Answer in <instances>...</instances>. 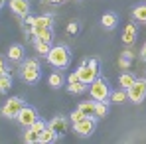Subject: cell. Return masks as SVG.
Returning <instances> with one entry per match:
<instances>
[{
  "label": "cell",
  "mask_w": 146,
  "mask_h": 144,
  "mask_svg": "<svg viewBox=\"0 0 146 144\" xmlns=\"http://www.w3.org/2000/svg\"><path fill=\"white\" fill-rule=\"evenodd\" d=\"M73 128H75V132H79V134H83V136H89V134H93V130H95V119H93V117H83L79 122L73 124Z\"/></svg>",
  "instance_id": "7"
},
{
  "label": "cell",
  "mask_w": 146,
  "mask_h": 144,
  "mask_svg": "<svg viewBox=\"0 0 146 144\" xmlns=\"http://www.w3.org/2000/svg\"><path fill=\"white\" fill-rule=\"evenodd\" d=\"M134 18H136L138 22H146V4L138 6V8L134 10Z\"/></svg>",
  "instance_id": "26"
},
{
  "label": "cell",
  "mask_w": 146,
  "mask_h": 144,
  "mask_svg": "<svg viewBox=\"0 0 146 144\" xmlns=\"http://www.w3.org/2000/svg\"><path fill=\"white\" fill-rule=\"evenodd\" d=\"M67 81H69V85H71V83H75V81H79V75H77V71L71 73V75L67 77Z\"/></svg>",
  "instance_id": "32"
},
{
  "label": "cell",
  "mask_w": 146,
  "mask_h": 144,
  "mask_svg": "<svg viewBox=\"0 0 146 144\" xmlns=\"http://www.w3.org/2000/svg\"><path fill=\"white\" fill-rule=\"evenodd\" d=\"M134 81H136V77H134L132 73H128V71L122 73L121 77H119V85H121L122 89H128V87H130V85H132Z\"/></svg>",
  "instance_id": "15"
},
{
  "label": "cell",
  "mask_w": 146,
  "mask_h": 144,
  "mask_svg": "<svg viewBox=\"0 0 146 144\" xmlns=\"http://www.w3.org/2000/svg\"><path fill=\"white\" fill-rule=\"evenodd\" d=\"M22 69V79L28 83H36L40 79V67H20Z\"/></svg>",
  "instance_id": "10"
},
{
  "label": "cell",
  "mask_w": 146,
  "mask_h": 144,
  "mask_svg": "<svg viewBox=\"0 0 146 144\" xmlns=\"http://www.w3.org/2000/svg\"><path fill=\"white\" fill-rule=\"evenodd\" d=\"M55 138H57V134H55L49 126H46V128H44V132L40 134V142H42V144H51Z\"/></svg>",
  "instance_id": "14"
},
{
  "label": "cell",
  "mask_w": 146,
  "mask_h": 144,
  "mask_svg": "<svg viewBox=\"0 0 146 144\" xmlns=\"http://www.w3.org/2000/svg\"><path fill=\"white\" fill-rule=\"evenodd\" d=\"M83 117H85V115H83V113H81V111L77 109V111H75V113L71 115V120H73V124H75V122H79V120L83 119Z\"/></svg>",
  "instance_id": "29"
},
{
  "label": "cell",
  "mask_w": 146,
  "mask_h": 144,
  "mask_svg": "<svg viewBox=\"0 0 146 144\" xmlns=\"http://www.w3.org/2000/svg\"><path fill=\"white\" fill-rule=\"evenodd\" d=\"M101 24L105 26V28H115L117 26V16L115 14H103V18H101Z\"/></svg>",
  "instance_id": "20"
},
{
  "label": "cell",
  "mask_w": 146,
  "mask_h": 144,
  "mask_svg": "<svg viewBox=\"0 0 146 144\" xmlns=\"http://www.w3.org/2000/svg\"><path fill=\"white\" fill-rule=\"evenodd\" d=\"M77 30H79L77 22H69V24H67V32H69V34H77Z\"/></svg>",
  "instance_id": "31"
},
{
  "label": "cell",
  "mask_w": 146,
  "mask_h": 144,
  "mask_svg": "<svg viewBox=\"0 0 146 144\" xmlns=\"http://www.w3.org/2000/svg\"><path fill=\"white\" fill-rule=\"evenodd\" d=\"M49 2H55V4H59V2H63V0H49Z\"/></svg>",
  "instance_id": "37"
},
{
  "label": "cell",
  "mask_w": 146,
  "mask_h": 144,
  "mask_svg": "<svg viewBox=\"0 0 146 144\" xmlns=\"http://www.w3.org/2000/svg\"><path fill=\"white\" fill-rule=\"evenodd\" d=\"M26 24H30V26L34 24V16H26Z\"/></svg>",
  "instance_id": "35"
},
{
  "label": "cell",
  "mask_w": 146,
  "mask_h": 144,
  "mask_svg": "<svg viewBox=\"0 0 146 144\" xmlns=\"http://www.w3.org/2000/svg\"><path fill=\"white\" fill-rule=\"evenodd\" d=\"M95 103L97 101H81L79 103V111L85 117H95Z\"/></svg>",
  "instance_id": "13"
},
{
  "label": "cell",
  "mask_w": 146,
  "mask_h": 144,
  "mask_svg": "<svg viewBox=\"0 0 146 144\" xmlns=\"http://www.w3.org/2000/svg\"><path fill=\"white\" fill-rule=\"evenodd\" d=\"M24 140H26L28 144H36V142H40V134H38V132H34L32 128H26Z\"/></svg>",
  "instance_id": "22"
},
{
  "label": "cell",
  "mask_w": 146,
  "mask_h": 144,
  "mask_svg": "<svg viewBox=\"0 0 146 144\" xmlns=\"http://www.w3.org/2000/svg\"><path fill=\"white\" fill-rule=\"evenodd\" d=\"M8 57H10L12 61H20V59L24 57V48H22V46H12L10 51H8Z\"/></svg>",
  "instance_id": "16"
},
{
  "label": "cell",
  "mask_w": 146,
  "mask_h": 144,
  "mask_svg": "<svg viewBox=\"0 0 146 144\" xmlns=\"http://www.w3.org/2000/svg\"><path fill=\"white\" fill-rule=\"evenodd\" d=\"M140 55H142V59L146 61V44H144V48H142V53H140Z\"/></svg>",
  "instance_id": "36"
},
{
  "label": "cell",
  "mask_w": 146,
  "mask_h": 144,
  "mask_svg": "<svg viewBox=\"0 0 146 144\" xmlns=\"http://www.w3.org/2000/svg\"><path fill=\"white\" fill-rule=\"evenodd\" d=\"M126 99H128V95H126V89H122V87L119 89V91H115V93L111 95V101H113V103H117V105L124 103Z\"/></svg>",
  "instance_id": "19"
},
{
  "label": "cell",
  "mask_w": 146,
  "mask_h": 144,
  "mask_svg": "<svg viewBox=\"0 0 146 144\" xmlns=\"http://www.w3.org/2000/svg\"><path fill=\"white\" fill-rule=\"evenodd\" d=\"M10 10L18 16H28V10H30V4L28 0H10Z\"/></svg>",
  "instance_id": "9"
},
{
  "label": "cell",
  "mask_w": 146,
  "mask_h": 144,
  "mask_svg": "<svg viewBox=\"0 0 146 144\" xmlns=\"http://www.w3.org/2000/svg\"><path fill=\"white\" fill-rule=\"evenodd\" d=\"M119 65H121L122 69H128V67H130V59H128V57H124V55H121V59H119Z\"/></svg>",
  "instance_id": "28"
},
{
  "label": "cell",
  "mask_w": 146,
  "mask_h": 144,
  "mask_svg": "<svg viewBox=\"0 0 146 144\" xmlns=\"http://www.w3.org/2000/svg\"><path fill=\"white\" fill-rule=\"evenodd\" d=\"M32 26L34 28H51V16H36Z\"/></svg>",
  "instance_id": "17"
},
{
  "label": "cell",
  "mask_w": 146,
  "mask_h": 144,
  "mask_svg": "<svg viewBox=\"0 0 146 144\" xmlns=\"http://www.w3.org/2000/svg\"><path fill=\"white\" fill-rule=\"evenodd\" d=\"M46 126H48V124H46L44 120H40V119H38V120H36V122H34V124H32V126H30V128H32L34 132H38V134H42Z\"/></svg>",
  "instance_id": "27"
},
{
  "label": "cell",
  "mask_w": 146,
  "mask_h": 144,
  "mask_svg": "<svg viewBox=\"0 0 146 144\" xmlns=\"http://www.w3.org/2000/svg\"><path fill=\"white\" fill-rule=\"evenodd\" d=\"M89 93H91V99L93 101H107L109 97V85L105 79H95L89 83Z\"/></svg>",
  "instance_id": "3"
},
{
  "label": "cell",
  "mask_w": 146,
  "mask_h": 144,
  "mask_svg": "<svg viewBox=\"0 0 146 144\" xmlns=\"http://www.w3.org/2000/svg\"><path fill=\"white\" fill-rule=\"evenodd\" d=\"M12 87V77L8 75V71L0 75V93H6L8 89Z\"/></svg>",
  "instance_id": "18"
},
{
  "label": "cell",
  "mask_w": 146,
  "mask_h": 144,
  "mask_svg": "<svg viewBox=\"0 0 146 144\" xmlns=\"http://www.w3.org/2000/svg\"><path fill=\"white\" fill-rule=\"evenodd\" d=\"M134 40H136V26L130 22V24H126V28H124L122 42H124L126 46H130V44H134Z\"/></svg>",
  "instance_id": "11"
},
{
  "label": "cell",
  "mask_w": 146,
  "mask_h": 144,
  "mask_svg": "<svg viewBox=\"0 0 146 144\" xmlns=\"http://www.w3.org/2000/svg\"><path fill=\"white\" fill-rule=\"evenodd\" d=\"M46 57H48L49 63H51L53 67H57V69H63V67L69 65V51L63 48V46H55V48H51Z\"/></svg>",
  "instance_id": "1"
},
{
  "label": "cell",
  "mask_w": 146,
  "mask_h": 144,
  "mask_svg": "<svg viewBox=\"0 0 146 144\" xmlns=\"http://www.w3.org/2000/svg\"><path fill=\"white\" fill-rule=\"evenodd\" d=\"M2 73H6V63H4V59L0 57V75H2Z\"/></svg>",
  "instance_id": "34"
},
{
  "label": "cell",
  "mask_w": 146,
  "mask_h": 144,
  "mask_svg": "<svg viewBox=\"0 0 146 144\" xmlns=\"http://www.w3.org/2000/svg\"><path fill=\"white\" fill-rule=\"evenodd\" d=\"M2 6H4V0H0V8H2Z\"/></svg>",
  "instance_id": "38"
},
{
  "label": "cell",
  "mask_w": 146,
  "mask_h": 144,
  "mask_svg": "<svg viewBox=\"0 0 146 144\" xmlns=\"http://www.w3.org/2000/svg\"><path fill=\"white\" fill-rule=\"evenodd\" d=\"M32 36L36 40H42V42H51V30L49 28H34L32 26Z\"/></svg>",
  "instance_id": "12"
},
{
  "label": "cell",
  "mask_w": 146,
  "mask_h": 144,
  "mask_svg": "<svg viewBox=\"0 0 146 144\" xmlns=\"http://www.w3.org/2000/svg\"><path fill=\"white\" fill-rule=\"evenodd\" d=\"M99 65H97V59H85L83 63H81V67L77 69V75H79V81H83V83H91V81H95L99 75Z\"/></svg>",
  "instance_id": "2"
},
{
  "label": "cell",
  "mask_w": 146,
  "mask_h": 144,
  "mask_svg": "<svg viewBox=\"0 0 146 144\" xmlns=\"http://www.w3.org/2000/svg\"><path fill=\"white\" fill-rule=\"evenodd\" d=\"M61 83H63V77H61L59 73H53V75H49V85H51L53 89H59V87H61Z\"/></svg>",
  "instance_id": "24"
},
{
  "label": "cell",
  "mask_w": 146,
  "mask_h": 144,
  "mask_svg": "<svg viewBox=\"0 0 146 144\" xmlns=\"http://www.w3.org/2000/svg\"><path fill=\"white\" fill-rule=\"evenodd\" d=\"M48 126L55 132V134H57V136H61V134H65V132H67V120L63 119V117H53V119L49 120Z\"/></svg>",
  "instance_id": "8"
},
{
  "label": "cell",
  "mask_w": 146,
  "mask_h": 144,
  "mask_svg": "<svg viewBox=\"0 0 146 144\" xmlns=\"http://www.w3.org/2000/svg\"><path fill=\"white\" fill-rule=\"evenodd\" d=\"M36 49H38V53H42V55H48L51 46H49V42H42V40H36Z\"/></svg>",
  "instance_id": "23"
},
{
  "label": "cell",
  "mask_w": 146,
  "mask_h": 144,
  "mask_svg": "<svg viewBox=\"0 0 146 144\" xmlns=\"http://www.w3.org/2000/svg\"><path fill=\"white\" fill-rule=\"evenodd\" d=\"M16 120L20 122V126H24V128H30L36 120H38V113H36V109H32V107H22V111L18 113V117Z\"/></svg>",
  "instance_id": "6"
},
{
  "label": "cell",
  "mask_w": 146,
  "mask_h": 144,
  "mask_svg": "<svg viewBox=\"0 0 146 144\" xmlns=\"http://www.w3.org/2000/svg\"><path fill=\"white\" fill-rule=\"evenodd\" d=\"M85 89H87V83H83V81H75V83L69 85V91L71 93H83Z\"/></svg>",
  "instance_id": "25"
},
{
  "label": "cell",
  "mask_w": 146,
  "mask_h": 144,
  "mask_svg": "<svg viewBox=\"0 0 146 144\" xmlns=\"http://www.w3.org/2000/svg\"><path fill=\"white\" fill-rule=\"evenodd\" d=\"M22 67H40V63L36 59H26L24 63H22Z\"/></svg>",
  "instance_id": "30"
},
{
  "label": "cell",
  "mask_w": 146,
  "mask_h": 144,
  "mask_svg": "<svg viewBox=\"0 0 146 144\" xmlns=\"http://www.w3.org/2000/svg\"><path fill=\"white\" fill-rule=\"evenodd\" d=\"M122 55H124V57H128V59H134V51H130V49H126Z\"/></svg>",
  "instance_id": "33"
},
{
  "label": "cell",
  "mask_w": 146,
  "mask_h": 144,
  "mask_svg": "<svg viewBox=\"0 0 146 144\" xmlns=\"http://www.w3.org/2000/svg\"><path fill=\"white\" fill-rule=\"evenodd\" d=\"M126 95H128L130 101L140 103V101L146 97V79H136V81L126 89Z\"/></svg>",
  "instance_id": "4"
},
{
  "label": "cell",
  "mask_w": 146,
  "mask_h": 144,
  "mask_svg": "<svg viewBox=\"0 0 146 144\" xmlns=\"http://www.w3.org/2000/svg\"><path fill=\"white\" fill-rule=\"evenodd\" d=\"M109 109H107V101H97L95 103V117H107Z\"/></svg>",
  "instance_id": "21"
},
{
  "label": "cell",
  "mask_w": 146,
  "mask_h": 144,
  "mask_svg": "<svg viewBox=\"0 0 146 144\" xmlns=\"http://www.w3.org/2000/svg\"><path fill=\"white\" fill-rule=\"evenodd\" d=\"M22 107H24V101H22L20 97H14V99H10V101L2 107V117H6V119H16L18 113L22 111Z\"/></svg>",
  "instance_id": "5"
}]
</instances>
